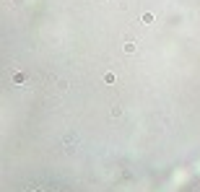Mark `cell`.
<instances>
[{"instance_id":"6da1fadb","label":"cell","mask_w":200,"mask_h":192,"mask_svg":"<svg viewBox=\"0 0 200 192\" xmlns=\"http://www.w3.org/2000/svg\"><path fill=\"white\" fill-rule=\"evenodd\" d=\"M24 78H26L24 73H16V75H13V80H16V83H24Z\"/></svg>"}]
</instances>
